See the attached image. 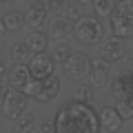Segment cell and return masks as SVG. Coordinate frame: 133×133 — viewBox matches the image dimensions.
Masks as SVG:
<instances>
[{"mask_svg": "<svg viewBox=\"0 0 133 133\" xmlns=\"http://www.w3.org/2000/svg\"><path fill=\"white\" fill-rule=\"evenodd\" d=\"M100 113L87 102H66L53 115V133H100Z\"/></svg>", "mask_w": 133, "mask_h": 133, "instance_id": "cell-1", "label": "cell"}, {"mask_svg": "<svg viewBox=\"0 0 133 133\" xmlns=\"http://www.w3.org/2000/svg\"><path fill=\"white\" fill-rule=\"evenodd\" d=\"M73 38L82 47H93L104 40V24L98 16H82L73 27Z\"/></svg>", "mask_w": 133, "mask_h": 133, "instance_id": "cell-2", "label": "cell"}, {"mask_svg": "<svg viewBox=\"0 0 133 133\" xmlns=\"http://www.w3.org/2000/svg\"><path fill=\"white\" fill-rule=\"evenodd\" d=\"M109 22L115 38H133V0H120L115 11L109 16Z\"/></svg>", "mask_w": 133, "mask_h": 133, "instance_id": "cell-3", "label": "cell"}, {"mask_svg": "<svg viewBox=\"0 0 133 133\" xmlns=\"http://www.w3.org/2000/svg\"><path fill=\"white\" fill-rule=\"evenodd\" d=\"M22 93H27L29 98H33L36 102L47 104L53 98H58V93H60V80H58L56 76H49V78H44V80H36V78H33Z\"/></svg>", "mask_w": 133, "mask_h": 133, "instance_id": "cell-4", "label": "cell"}, {"mask_svg": "<svg viewBox=\"0 0 133 133\" xmlns=\"http://www.w3.org/2000/svg\"><path fill=\"white\" fill-rule=\"evenodd\" d=\"M24 24L31 31H44L49 24V9L44 5V0H29L24 7Z\"/></svg>", "mask_w": 133, "mask_h": 133, "instance_id": "cell-5", "label": "cell"}, {"mask_svg": "<svg viewBox=\"0 0 133 133\" xmlns=\"http://www.w3.org/2000/svg\"><path fill=\"white\" fill-rule=\"evenodd\" d=\"M109 87H111V93H113L115 102H124V100H131L133 102V66L115 73L111 78Z\"/></svg>", "mask_w": 133, "mask_h": 133, "instance_id": "cell-6", "label": "cell"}, {"mask_svg": "<svg viewBox=\"0 0 133 133\" xmlns=\"http://www.w3.org/2000/svg\"><path fill=\"white\" fill-rule=\"evenodd\" d=\"M27 104H29V95L22 93V91H16V89H9L5 102H2V115L9 120H18L22 113H27Z\"/></svg>", "mask_w": 133, "mask_h": 133, "instance_id": "cell-7", "label": "cell"}, {"mask_svg": "<svg viewBox=\"0 0 133 133\" xmlns=\"http://www.w3.org/2000/svg\"><path fill=\"white\" fill-rule=\"evenodd\" d=\"M29 71H31V78L44 80V78L53 76V71H56V60H53V56L47 53V51L33 53L31 60H29Z\"/></svg>", "mask_w": 133, "mask_h": 133, "instance_id": "cell-8", "label": "cell"}, {"mask_svg": "<svg viewBox=\"0 0 133 133\" xmlns=\"http://www.w3.org/2000/svg\"><path fill=\"white\" fill-rule=\"evenodd\" d=\"M89 84L93 87V89H102V87L111 84V62H109V60H104L102 56L91 58Z\"/></svg>", "mask_w": 133, "mask_h": 133, "instance_id": "cell-9", "label": "cell"}, {"mask_svg": "<svg viewBox=\"0 0 133 133\" xmlns=\"http://www.w3.org/2000/svg\"><path fill=\"white\" fill-rule=\"evenodd\" d=\"M64 73L66 78H71V80H82V78L89 76L91 71V58H87L82 51H73L69 56V60L64 62Z\"/></svg>", "mask_w": 133, "mask_h": 133, "instance_id": "cell-10", "label": "cell"}, {"mask_svg": "<svg viewBox=\"0 0 133 133\" xmlns=\"http://www.w3.org/2000/svg\"><path fill=\"white\" fill-rule=\"evenodd\" d=\"M31 71H29V64H11L9 66V73H7V82H9L11 89L16 91H24L27 84L31 82Z\"/></svg>", "mask_w": 133, "mask_h": 133, "instance_id": "cell-11", "label": "cell"}, {"mask_svg": "<svg viewBox=\"0 0 133 133\" xmlns=\"http://www.w3.org/2000/svg\"><path fill=\"white\" fill-rule=\"evenodd\" d=\"M100 56L104 58V60H109V62H122L124 58H127V49H124V44H122V38H107V40H102V47H100Z\"/></svg>", "mask_w": 133, "mask_h": 133, "instance_id": "cell-12", "label": "cell"}, {"mask_svg": "<svg viewBox=\"0 0 133 133\" xmlns=\"http://www.w3.org/2000/svg\"><path fill=\"white\" fill-rule=\"evenodd\" d=\"M100 124L104 127V131L118 133L120 129H122L124 120H122V115L118 113V109H115V107H104V109L100 111Z\"/></svg>", "mask_w": 133, "mask_h": 133, "instance_id": "cell-13", "label": "cell"}, {"mask_svg": "<svg viewBox=\"0 0 133 133\" xmlns=\"http://www.w3.org/2000/svg\"><path fill=\"white\" fill-rule=\"evenodd\" d=\"M49 31H51V38L58 40V42H66V40L73 36V27H71V22H69L64 16L53 18L51 24H49Z\"/></svg>", "mask_w": 133, "mask_h": 133, "instance_id": "cell-14", "label": "cell"}, {"mask_svg": "<svg viewBox=\"0 0 133 133\" xmlns=\"http://www.w3.org/2000/svg\"><path fill=\"white\" fill-rule=\"evenodd\" d=\"M24 44L29 47L31 53H40V51H47V44H49V36L44 31H31L24 38Z\"/></svg>", "mask_w": 133, "mask_h": 133, "instance_id": "cell-15", "label": "cell"}, {"mask_svg": "<svg viewBox=\"0 0 133 133\" xmlns=\"http://www.w3.org/2000/svg\"><path fill=\"white\" fill-rule=\"evenodd\" d=\"M2 24H5L7 31H20L24 27V14L22 11H16V9H9L2 14Z\"/></svg>", "mask_w": 133, "mask_h": 133, "instance_id": "cell-16", "label": "cell"}, {"mask_svg": "<svg viewBox=\"0 0 133 133\" xmlns=\"http://www.w3.org/2000/svg\"><path fill=\"white\" fill-rule=\"evenodd\" d=\"M36 115L33 113H22L18 120H14V127H11V133H31L33 127H36Z\"/></svg>", "mask_w": 133, "mask_h": 133, "instance_id": "cell-17", "label": "cell"}, {"mask_svg": "<svg viewBox=\"0 0 133 133\" xmlns=\"http://www.w3.org/2000/svg\"><path fill=\"white\" fill-rule=\"evenodd\" d=\"M33 53L29 51V47L24 42H16L11 44V60L16 62V64H29V60H31Z\"/></svg>", "mask_w": 133, "mask_h": 133, "instance_id": "cell-18", "label": "cell"}, {"mask_svg": "<svg viewBox=\"0 0 133 133\" xmlns=\"http://www.w3.org/2000/svg\"><path fill=\"white\" fill-rule=\"evenodd\" d=\"M73 100H78V102H87V104H93L95 89L91 84H78L76 91H73Z\"/></svg>", "mask_w": 133, "mask_h": 133, "instance_id": "cell-19", "label": "cell"}, {"mask_svg": "<svg viewBox=\"0 0 133 133\" xmlns=\"http://www.w3.org/2000/svg\"><path fill=\"white\" fill-rule=\"evenodd\" d=\"M118 0H93V11L98 14V18H109L115 11Z\"/></svg>", "mask_w": 133, "mask_h": 133, "instance_id": "cell-20", "label": "cell"}, {"mask_svg": "<svg viewBox=\"0 0 133 133\" xmlns=\"http://www.w3.org/2000/svg\"><path fill=\"white\" fill-rule=\"evenodd\" d=\"M71 47L66 42H58L56 47H53V51H51V56H53V60H56V64H64L66 60H69V56H71Z\"/></svg>", "mask_w": 133, "mask_h": 133, "instance_id": "cell-21", "label": "cell"}, {"mask_svg": "<svg viewBox=\"0 0 133 133\" xmlns=\"http://www.w3.org/2000/svg\"><path fill=\"white\" fill-rule=\"evenodd\" d=\"M44 5H47L49 14H56V16H64L66 7L71 5L69 0H44Z\"/></svg>", "mask_w": 133, "mask_h": 133, "instance_id": "cell-22", "label": "cell"}, {"mask_svg": "<svg viewBox=\"0 0 133 133\" xmlns=\"http://www.w3.org/2000/svg\"><path fill=\"white\" fill-rule=\"evenodd\" d=\"M118 113L122 115V120H133V102L131 100H124V102H118L115 104Z\"/></svg>", "mask_w": 133, "mask_h": 133, "instance_id": "cell-23", "label": "cell"}, {"mask_svg": "<svg viewBox=\"0 0 133 133\" xmlns=\"http://www.w3.org/2000/svg\"><path fill=\"white\" fill-rule=\"evenodd\" d=\"M64 18L69 20V22H78V20L82 18V11H80V5H78V2H71V5L66 7V11H64Z\"/></svg>", "mask_w": 133, "mask_h": 133, "instance_id": "cell-24", "label": "cell"}, {"mask_svg": "<svg viewBox=\"0 0 133 133\" xmlns=\"http://www.w3.org/2000/svg\"><path fill=\"white\" fill-rule=\"evenodd\" d=\"M38 133H53V120L42 118L38 122Z\"/></svg>", "mask_w": 133, "mask_h": 133, "instance_id": "cell-25", "label": "cell"}, {"mask_svg": "<svg viewBox=\"0 0 133 133\" xmlns=\"http://www.w3.org/2000/svg\"><path fill=\"white\" fill-rule=\"evenodd\" d=\"M9 82H5V80H0V107H2V102H5V98H7V93H9Z\"/></svg>", "mask_w": 133, "mask_h": 133, "instance_id": "cell-26", "label": "cell"}, {"mask_svg": "<svg viewBox=\"0 0 133 133\" xmlns=\"http://www.w3.org/2000/svg\"><path fill=\"white\" fill-rule=\"evenodd\" d=\"M7 73H9V69L5 66V62L0 60V80H2V78H7Z\"/></svg>", "mask_w": 133, "mask_h": 133, "instance_id": "cell-27", "label": "cell"}, {"mask_svg": "<svg viewBox=\"0 0 133 133\" xmlns=\"http://www.w3.org/2000/svg\"><path fill=\"white\" fill-rule=\"evenodd\" d=\"M5 33H7V29H5V24H2V18H0V40L5 38Z\"/></svg>", "mask_w": 133, "mask_h": 133, "instance_id": "cell-28", "label": "cell"}, {"mask_svg": "<svg viewBox=\"0 0 133 133\" xmlns=\"http://www.w3.org/2000/svg\"><path fill=\"white\" fill-rule=\"evenodd\" d=\"M78 5H89V2H93V0H76Z\"/></svg>", "mask_w": 133, "mask_h": 133, "instance_id": "cell-29", "label": "cell"}, {"mask_svg": "<svg viewBox=\"0 0 133 133\" xmlns=\"http://www.w3.org/2000/svg\"><path fill=\"white\" fill-rule=\"evenodd\" d=\"M2 2H7V5H11V2H16V0H2Z\"/></svg>", "mask_w": 133, "mask_h": 133, "instance_id": "cell-30", "label": "cell"}, {"mask_svg": "<svg viewBox=\"0 0 133 133\" xmlns=\"http://www.w3.org/2000/svg\"><path fill=\"white\" fill-rule=\"evenodd\" d=\"M131 53H133V47H131Z\"/></svg>", "mask_w": 133, "mask_h": 133, "instance_id": "cell-31", "label": "cell"}, {"mask_svg": "<svg viewBox=\"0 0 133 133\" xmlns=\"http://www.w3.org/2000/svg\"><path fill=\"white\" fill-rule=\"evenodd\" d=\"M118 2H120V0H118Z\"/></svg>", "mask_w": 133, "mask_h": 133, "instance_id": "cell-32", "label": "cell"}]
</instances>
